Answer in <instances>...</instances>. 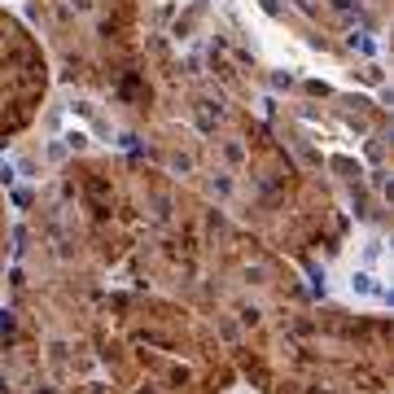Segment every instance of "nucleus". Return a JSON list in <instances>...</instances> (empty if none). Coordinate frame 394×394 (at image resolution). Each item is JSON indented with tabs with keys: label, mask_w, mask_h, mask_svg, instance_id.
Wrapping results in <instances>:
<instances>
[{
	"label": "nucleus",
	"mask_w": 394,
	"mask_h": 394,
	"mask_svg": "<svg viewBox=\"0 0 394 394\" xmlns=\"http://www.w3.org/2000/svg\"><path fill=\"white\" fill-rule=\"evenodd\" d=\"M92 337L97 341H136L153 346L114 368V377L141 394H219L236 381V368L224 355L215 329L197 320V311L141 298V294H101L92 302Z\"/></svg>",
	"instance_id": "nucleus-1"
},
{
	"label": "nucleus",
	"mask_w": 394,
	"mask_h": 394,
	"mask_svg": "<svg viewBox=\"0 0 394 394\" xmlns=\"http://www.w3.org/2000/svg\"><path fill=\"white\" fill-rule=\"evenodd\" d=\"M66 394H127V390H110V385H97V381H84V385H75Z\"/></svg>",
	"instance_id": "nucleus-2"
}]
</instances>
